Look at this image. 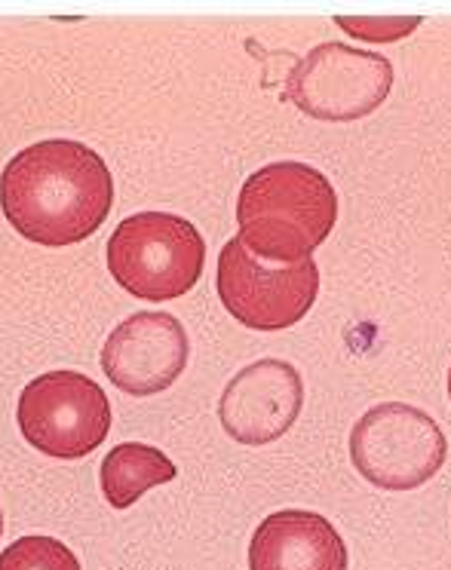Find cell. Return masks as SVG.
I'll list each match as a JSON object with an SVG mask.
<instances>
[{"instance_id":"6da1fadb","label":"cell","mask_w":451,"mask_h":570,"mask_svg":"<svg viewBox=\"0 0 451 570\" xmlns=\"http://www.w3.org/2000/svg\"><path fill=\"white\" fill-rule=\"evenodd\" d=\"M114 203V178L99 150L50 138L19 150L0 173V206L16 234L50 248L99 230Z\"/></svg>"},{"instance_id":"7a4b0ae2","label":"cell","mask_w":451,"mask_h":570,"mask_svg":"<svg viewBox=\"0 0 451 570\" xmlns=\"http://www.w3.org/2000/svg\"><path fill=\"white\" fill-rule=\"evenodd\" d=\"M339 222V197L323 173L276 160L246 178L237 199V239L255 258L298 264L314 255Z\"/></svg>"},{"instance_id":"3957f363","label":"cell","mask_w":451,"mask_h":570,"mask_svg":"<svg viewBox=\"0 0 451 570\" xmlns=\"http://www.w3.org/2000/svg\"><path fill=\"white\" fill-rule=\"evenodd\" d=\"M206 264L200 230L169 212H136L108 239V271L129 295L173 301L188 295Z\"/></svg>"},{"instance_id":"277c9868","label":"cell","mask_w":451,"mask_h":570,"mask_svg":"<svg viewBox=\"0 0 451 570\" xmlns=\"http://www.w3.org/2000/svg\"><path fill=\"white\" fill-rule=\"evenodd\" d=\"M449 445L424 409L381 402L356 421L351 460L365 482L384 491H412L430 482L445 463Z\"/></svg>"},{"instance_id":"5b68a950","label":"cell","mask_w":451,"mask_h":570,"mask_svg":"<svg viewBox=\"0 0 451 570\" xmlns=\"http://www.w3.org/2000/svg\"><path fill=\"white\" fill-rule=\"evenodd\" d=\"M19 430L31 448L59 460L92 454L111 430V402L92 377L71 368L35 377L19 396Z\"/></svg>"},{"instance_id":"8992f818","label":"cell","mask_w":451,"mask_h":570,"mask_svg":"<svg viewBox=\"0 0 451 570\" xmlns=\"http://www.w3.org/2000/svg\"><path fill=\"white\" fill-rule=\"evenodd\" d=\"M393 87V65L372 50L320 43L286 77V99L326 124H351L384 105Z\"/></svg>"},{"instance_id":"52a82bcc","label":"cell","mask_w":451,"mask_h":570,"mask_svg":"<svg viewBox=\"0 0 451 570\" xmlns=\"http://www.w3.org/2000/svg\"><path fill=\"white\" fill-rule=\"evenodd\" d=\"M218 295L227 313L255 332L292 328L307 316L320 295V267L314 258L267 267L239 243L227 239L218 258Z\"/></svg>"},{"instance_id":"ba28073f","label":"cell","mask_w":451,"mask_h":570,"mask_svg":"<svg viewBox=\"0 0 451 570\" xmlns=\"http://www.w3.org/2000/svg\"><path fill=\"white\" fill-rule=\"evenodd\" d=\"M188 332L173 313H133L101 347V368L129 396H154L173 386L188 365Z\"/></svg>"},{"instance_id":"9c48e42d","label":"cell","mask_w":451,"mask_h":570,"mask_svg":"<svg viewBox=\"0 0 451 570\" xmlns=\"http://www.w3.org/2000/svg\"><path fill=\"white\" fill-rule=\"evenodd\" d=\"M304 405V381L295 365L258 360L227 381L218 417L225 433L239 445H271L292 430Z\"/></svg>"},{"instance_id":"30bf717a","label":"cell","mask_w":451,"mask_h":570,"mask_svg":"<svg viewBox=\"0 0 451 570\" xmlns=\"http://www.w3.org/2000/svg\"><path fill=\"white\" fill-rule=\"evenodd\" d=\"M249 570H347V546L320 512L280 509L252 533Z\"/></svg>"},{"instance_id":"8fae6325","label":"cell","mask_w":451,"mask_h":570,"mask_svg":"<svg viewBox=\"0 0 451 570\" xmlns=\"http://www.w3.org/2000/svg\"><path fill=\"white\" fill-rule=\"evenodd\" d=\"M176 475L173 460L160 448L141 442H124L101 460V491L114 509H129L145 491L173 482Z\"/></svg>"},{"instance_id":"7c38bea8","label":"cell","mask_w":451,"mask_h":570,"mask_svg":"<svg viewBox=\"0 0 451 570\" xmlns=\"http://www.w3.org/2000/svg\"><path fill=\"white\" fill-rule=\"evenodd\" d=\"M0 570H80V561L62 540L35 533L0 552Z\"/></svg>"},{"instance_id":"4fadbf2b","label":"cell","mask_w":451,"mask_h":570,"mask_svg":"<svg viewBox=\"0 0 451 570\" xmlns=\"http://www.w3.org/2000/svg\"><path fill=\"white\" fill-rule=\"evenodd\" d=\"M347 35L360 40H369V43H393V40H402L412 35L414 28L421 26L418 16H335Z\"/></svg>"},{"instance_id":"5bb4252c","label":"cell","mask_w":451,"mask_h":570,"mask_svg":"<svg viewBox=\"0 0 451 570\" xmlns=\"http://www.w3.org/2000/svg\"><path fill=\"white\" fill-rule=\"evenodd\" d=\"M0 533H3V512H0Z\"/></svg>"},{"instance_id":"9a60e30c","label":"cell","mask_w":451,"mask_h":570,"mask_svg":"<svg viewBox=\"0 0 451 570\" xmlns=\"http://www.w3.org/2000/svg\"><path fill=\"white\" fill-rule=\"evenodd\" d=\"M449 393H451V372H449Z\"/></svg>"}]
</instances>
